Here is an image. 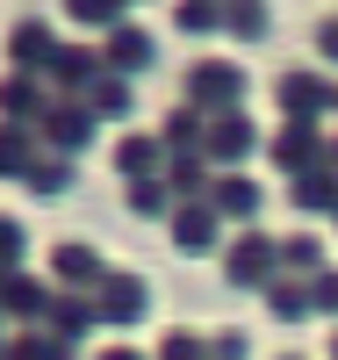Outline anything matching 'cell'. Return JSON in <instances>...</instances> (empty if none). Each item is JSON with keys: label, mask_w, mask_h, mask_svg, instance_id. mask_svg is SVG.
<instances>
[{"label": "cell", "mask_w": 338, "mask_h": 360, "mask_svg": "<svg viewBox=\"0 0 338 360\" xmlns=\"http://www.w3.org/2000/svg\"><path fill=\"white\" fill-rule=\"evenodd\" d=\"M324 51H338V22H331V29H324Z\"/></svg>", "instance_id": "6da1fadb"}]
</instances>
